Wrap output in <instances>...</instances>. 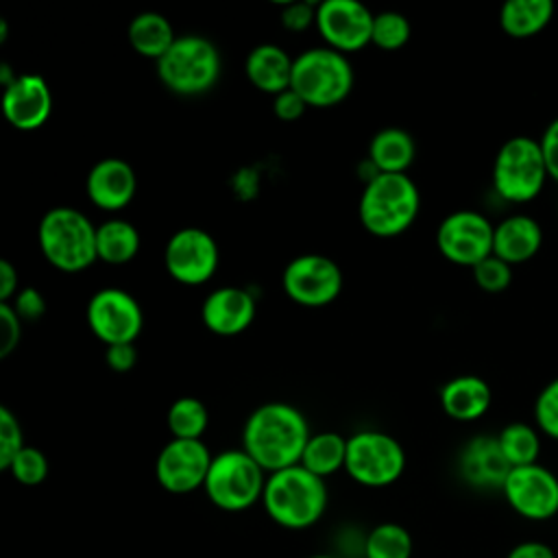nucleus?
Segmentation results:
<instances>
[{
  "mask_svg": "<svg viewBox=\"0 0 558 558\" xmlns=\"http://www.w3.org/2000/svg\"><path fill=\"white\" fill-rule=\"evenodd\" d=\"M310 436L299 408L286 401H268L248 414L242 427V449L266 473H275L301 462Z\"/></svg>",
  "mask_w": 558,
  "mask_h": 558,
  "instance_id": "1",
  "label": "nucleus"
},
{
  "mask_svg": "<svg viewBox=\"0 0 558 558\" xmlns=\"http://www.w3.org/2000/svg\"><path fill=\"white\" fill-rule=\"evenodd\" d=\"M329 493L323 477L301 464L268 473L262 506L270 521L286 530H307L327 510Z\"/></svg>",
  "mask_w": 558,
  "mask_h": 558,
  "instance_id": "2",
  "label": "nucleus"
},
{
  "mask_svg": "<svg viewBox=\"0 0 558 558\" xmlns=\"http://www.w3.org/2000/svg\"><path fill=\"white\" fill-rule=\"evenodd\" d=\"M421 211V192L405 172H381L362 190L357 214L377 238H395L412 227Z\"/></svg>",
  "mask_w": 558,
  "mask_h": 558,
  "instance_id": "3",
  "label": "nucleus"
},
{
  "mask_svg": "<svg viewBox=\"0 0 558 558\" xmlns=\"http://www.w3.org/2000/svg\"><path fill=\"white\" fill-rule=\"evenodd\" d=\"M41 255L63 272L89 268L96 259V225L76 207L59 205L48 209L37 227Z\"/></svg>",
  "mask_w": 558,
  "mask_h": 558,
  "instance_id": "4",
  "label": "nucleus"
},
{
  "mask_svg": "<svg viewBox=\"0 0 558 558\" xmlns=\"http://www.w3.org/2000/svg\"><path fill=\"white\" fill-rule=\"evenodd\" d=\"M353 65L344 52L329 46L307 48L294 57L290 87L307 107L327 109L342 102L353 89Z\"/></svg>",
  "mask_w": 558,
  "mask_h": 558,
  "instance_id": "5",
  "label": "nucleus"
},
{
  "mask_svg": "<svg viewBox=\"0 0 558 558\" xmlns=\"http://www.w3.org/2000/svg\"><path fill=\"white\" fill-rule=\"evenodd\" d=\"M157 76L179 96L205 94L220 76V52L203 35H177L174 44L157 61Z\"/></svg>",
  "mask_w": 558,
  "mask_h": 558,
  "instance_id": "6",
  "label": "nucleus"
},
{
  "mask_svg": "<svg viewBox=\"0 0 558 558\" xmlns=\"http://www.w3.org/2000/svg\"><path fill=\"white\" fill-rule=\"evenodd\" d=\"M549 179L541 142L530 135L506 140L493 161V190L508 203L534 201Z\"/></svg>",
  "mask_w": 558,
  "mask_h": 558,
  "instance_id": "7",
  "label": "nucleus"
},
{
  "mask_svg": "<svg viewBox=\"0 0 558 558\" xmlns=\"http://www.w3.org/2000/svg\"><path fill=\"white\" fill-rule=\"evenodd\" d=\"M266 477L268 473L244 449H227L211 458L203 490L216 508L242 512L262 501Z\"/></svg>",
  "mask_w": 558,
  "mask_h": 558,
  "instance_id": "8",
  "label": "nucleus"
},
{
  "mask_svg": "<svg viewBox=\"0 0 558 558\" xmlns=\"http://www.w3.org/2000/svg\"><path fill=\"white\" fill-rule=\"evenodd\" d=\"M344 471L366 488H384L403 475L405 451L395 436L379 429H362L347 438Z\"/></svg>",
  "mask_w": 558,
  "mask_h": 558,
  "instance_id": "9",
  "label": "nucleus"
},
{
  "mask_svg": "<svg viewBox=\"0 0 558 558\" xmlns=\"http://www.w3.org/2000/svg\"><path fill=\"white\" fill-rule=\"evenodd\" d=\"M281 286L290 301L303 307H323L338 299L342 290V270L327 255L303 253L286 264Z\"/></svg>",
  "mask_w": 558,
  "mask_h": 558,
  "instance_id": "10",
  "label": "nucleus"
},
{
  "mask_svg": "<svg viewBox=\"0 0 558 558\" xmlns=\"http://www.w3.org/2000/svg\"><path fill=\"white\" fill-rule=\"evenodd\" d=\"M495 225L475 209H458L445 216L436 231L440 255L458 266H477L493 255Z\"/></svg>",
  "mask_w": 558,
  "mask_h": 558,
  "instance_id": "11",
  "label": "nucleus"
},
{
  "mask_svg": "<svg viewBox=\"0 0 558 558\" xmlns=\"http://www.w3.org/2000/svg\"><path fill=\"white\" fill-rule=\"evenodd\" d=\"M92 333L109 344L135 342L144 327L140 301L122 288H102L92 294L85 310Z\"/></svg>",
  "mask_w": 558,
  "mask_h": 558,
  "instance_id": "12",
  "label": "nucleus"
},
{
  "mask_svg": "<svg viewBox=\"0 0 558 558\" xmlns=\"http://www.w3.org/2000/svg\"><path fill=\"white\" fill-rule=\"evenodd\" d=\"M168 275L183 286H201L214 277L218 268V244L209 231L201 227H181L163 248Z\"/></svg>",
  "mask_w": 558,
  "mask_h": 558,
  "instance_id": "13",
  "label": "nucleus"
},
{
  "mask_svg": "<svg viewBox=\"0 0 558 558\" xmlns=\"http://www.w3.org/2000/svg\"><path fill=\"white\" fill-rule=\"evenodd\" d=\"M501 493L508 506L527 521H547L558 514V477L538 462L514 466Z\"/></svg>",
  "mask_w": 558,
  "mask_h": 558,
  "instance_id": "14",
  "label": "nucleus"
},
{
  "mask_svg": "<svg viewBox=\"0 0 558 558\" xmlns=\"http://www.w3.org/2000/svg\"><path fill=\"white\" fill-rule=\"evenodd\" d=\"M211 453L203 440H168L155 460V477L159 486L172 495H187L205 486Z\"/></svg>",
  "mask_w": 558,
  "mask_h": 558,
  "instance_id": "15",
  "label": "nucleus"
},
{
  "mask_svg": "<svg viewBox=\"0 0 558 558\" xmlns=\"http://www.w3.org/2000/svg\"><path fill=\"white\" fill-rule=\"evenodd\" d=\"M373 17L357 0H323L316 4V28L325 44L338 52H353L371 44Z\"/></svg>",
  "mask_w": 558,
  "mask_h": 558,
  "instance_id": "16",
  "label": "nucleus"
},
{
  "mask_svg": "<svg viewBox=\"0 0 558 558\" xmlns=\"http://www.w3.org/2000/svg\"><path fill=\"white\" fill-rule=\"evenodd\" d=\"M2 113L17 131L39 129L52 113V92L39 74H17L2 89Z\"/></svg>",
  "mask_w": 558,
  "mask_h": 558,
  "instance_id": "17",
  "label": "nucleus"
},
{
  "mask_svg": "<svg viewBox=\"0 0 558 558\" xmlns=\"http://www.w3.org/2000/svg\"><path fill=\"white\" fill-rule=\"evenodd\" d=\"M255 296L246 288L222 286L207 294L201 305L203 325L216 336H238L255 318Z\"/></svg>",
  "mask_w": 558,
  "mask_h": 558,
  "instance_id": "18",
  "label": "nucleus"
},
{
  "mask_svg": "<svg viewBox=\"0 0 558 558\" xmlns=\"http://www.w3.org/2000/svg\"><path fill=\"white\" fill-rule=\"evenodd\" d=\"M458 471L462 480L473 488L501 490L512 466L506 460L497 436L480 434L462 447L458 458Z\"/></svg>",
  "mask_w": 558,
  "mask_h": 558,
  "instance_id": "19",
  "label": "nucleus"
},
{
  "mask_svg": "<svg viewBox=\"0 0 558 558\" xmlns=\"http://www.w3.org/2000/svg\"><path fill=\"white\" fill-rule=\"evenodd\" d=\"M85 190L96 207L105 211H118L133 201L137 177L129 161L120 157H105L89 168Z\"/></svg>",
  "mask_w": 558,
  "mask_h": 558,
  "instance_id": "20",
  "label": "nucleus"
},
{
  "mask_svg": "<svg viewBox=\"0 0 558 558\" xmlns=\"http://www.w3.org/2000/svg\"><path fill=\"white\" fill-rule=\"evenodd\" d=\"M543 246V229L536 218L527 214H510L495 225L493 255L510 266L532 259Z\"/></svg>",
  "mask_w": 558,
  "mask_h": 558,
  "instance_id": "21",
  "label": "nucleus"
},
{
  "mask_svg": "<svg viewBox=\"0 0 558 558\" xmlns=\"http://www.w3.org/2000/svg\"><path fill=\"white\" fill-rule=\"evenodd\" d=\"M294 59L277 44L255 46L244 61V72L248 81L264 94L277 96L290 89Z\"/></svg>",
  "mask_w": 558,
  "mask_h": 558,
  "instance_id": "22",
  "label": "nucleus"
},
{
  "mask_svg": "<svg viewBox=\"0 0 558 558\" xmlns=\"http://www.w3.org/2000/svg\"><path fill=\"white\" fill-rule=\"evenodd\" d=\"M490 401V386L477 375H458L440 388V405L445 414L460 423H471L484 416Z\"/></svg>",
  "mask_w": 558,
  "mask_h": 558,
  "instance_id": "23",
  "label": "nucleus"
},
{
  "mask_svg": "<svg viewBox=\"0 0 558 558\" xmlns=\"http://www.w3.org/2000/svg\"><path fill=\"white\" fill-rule=\"evenodd\" d=\"M554 11L551 0H506L499 9V26L508 37L527 39L551 22Z\"/></svg>",
  "mask_w": 558,
  "mask_h": 558,
  "instance_id": "24",
  "label": "nucleus"
},
{
  "mask_svg": "<svg viewBox=\"0 0 558 558\" xmlns=\"http://www.w3.org/2000/svg\"><path fill=\"white\" fill-rule=\"evenodd\" d=\"M174 39L177 35L170 20L157 11H142L129 22V44L146 59L159 61Z\"/></svg>",
  "mask_w": 558,
  "mask_h": 558,
  "instance_id": "25",
  "label": "nucleus"
},
{
  "mask_svg": "<svg viewBox=\"0 0 558 558\" xmlns=\"http://www.w3.org/2000/svg\"><path fill=\"white\" fill-rule=\"evenodd\" d=\"M414 137L399 126L377 131L368 144V159L379 168V172H405L414 161Z\"/></svg>",
  "mask_w": 558,
  "mask_h": 558,
  "instance_id": "26",
  "label": "nucleus"
},
{
  "mask_svg": "<svg viewBox=\"0 0 558 558\" xmlns=\"http://www.w3.org/2000/svg\"><path fill=\"white\" fill-rule=\"evenodd\" d=\"M140 251V231L124 218H109L96 227L98 259L120 266L131 262Z\"/></svg>",
  "mask_w": 558,
  "mask_h": 558,
  "instance_id": "27",
  "label": "nucleus"
},
{
  "mask_svg": "<svg viewBox=\"0 0 558 558\" xmlns=\"http://www.w3.org/2000/svg\"><path fill=\"white\" fill-rule=\"evenodd\" d=\"M344 460H347V438L338 432H318L310 436L299 464L325 480L336 471L344 469Z\"/></svg>",
  "mask_w": 558,
  "mask_h": 558,
  "instance_id": "28",
  "label": "nucleus"
},
{
  "mask_svg": "<svg viewBox=\"0 0 558 558\" xmlns=\"http://www.w3.org/2000/svg\"><path fill=\"white\" fill-rule=\"evenodd\" d=\"M497 440L512 469L538 462V453H541L538 427H532L530 423H523V421H514V423H508L497 434Z\"/></svg>",
  "mask_w": 558,
  "mask_h": 558,
  "instance_id": "29",
  "label": "nucleus"
},
{
  "mask_svg": "<svg viewBox=\"0 0 558 558\" xmlns=\"http://www.w3.org/2000/svg\"><path fill=\"white\" fill-rule=\"evenodd\" d=\"M166 425L172 438L201 440L209 425V412L205 403L196 397H179L166 414Z\"/></svg>",
  "mask_w": 558,
  "mask_h": 558,
  "instance_id": "30",
  "label": "nucleus"
},
{
  "mask_svg": "<svg viewBox=\"0 0 558 558\" xmlns=\"http://www.w3.org/2000/svg\"><path fill=\"white\" fill-rule=\"evenodd\" d=\"M412 547L410 532L399 523L386 521L366 534L362 554L364 558H410Z\"/></svg>",
  "mask_w": 558,
  "mask_h": 558,
  "instance_id": "31",
  "label": "nucleus"
},
{
  "mask_svg": "<svg viewBox=\"0 0 558 558\" xmlns=\"http://www.w3.org/2000/svg\"><path fill=\"white\" fill-rule=\"evenodd\" d=\"M410 22L403 13L399 11H381L375 13L373 17V33H371V44L384 50H397L408 44L410 39Z\"/></svg>",
  "mask_w": 558,
  "mask_h": 558,
  "instance_id": "32",
  "label": "nucleus"
},
{
  "mask_svg": "<svg viewBox=\"0 0 558 558\" xmlns=\"http://www.w3.org/2000/svg\"><path fill=\"white\" fill-rule=\"evenodd\" d=\"M7 471L15 482L24 486H37L48 477V458L41 449L24 445Z\"/></svg>",
  "mask_w": 558,
  "mask_h": 558,
  "instance_id": "33",
  "label": "nucleus"
},
{
  "mask_svg": "<svg viewBox=\"0 0 558 558\" xmlns=\"http://www.w3.org/2000/svg\"><path fill=\"white\" fill-rule=\"evenodd\" d=\"M534 421L538 432L558 440V377L543 386L534 401Z\"/></svg>",
  "mask_w": 558,
  "mask_h": 558,
  "instance_id": "34",
  "label": "nucleus"
},
{
  "mask_svg": "<svg viewBox=\"0 0 558 558\" xmlns=\"http://www.w3.org/2000/svg\"><path fill=\"white\" fill-rule=\"evenodd\" d=\"M471 270H473L475 283L484 292H493V294L504 292L512 281V266L508 262H504L501 257H497V255H488L486 259H482Z\"/></svg>",
  "mask_w": 558,
  "mask_h": 558,
  "instance_id": "35",
  "label": "nucleus"
},
{
  "mask_svg": "<svg viewBox=\"0 0 558 558\" xmlns=\"http://www.w3.org/2000/svg\"><path fill=\"white\" fill-rule=\"evenodd\" d=\"M24 436L17 416L9 408H0V469L7 471L13 458L22 451Z\"/></svg>",
  "mask_w": 558,
  "mask_h": 558,
  "instance_id": "36",
  "label": "nucleus"
},
{
  "mask_svg": "<svg viewBox=\"0 0 558 558\" xmlns=\"http://www.w3.org/2000/svg\"><path fill=\"white\" fill-rule=\"evenodd\" d=\"M22 338V318L11 303H0V357L11 355Z\"/></svg>",
  "mask_w": 558,
  "mask_h": 558,
  "instance_id": "37",
  "label": "nucleus"
},
{
  "mask_svg": "<svg viewBox=\"0 0 558 558\" xmlns=\"http://www.w3.org/2000/svg\"><path fill=\"white\" fill-rule=\"evenodd\" d=\"M279 20L286 31L301 33V31L310 28L312 24H316V4L305 2V0L288 2V4H283Z\"/></svg>",
  "mask_w": 558,
  "mask_h": 558,
  "instance_id": "38",
  "label": "nucleus"
},
{
  "mask_svg": "<svg viewBox=\"0 0 558 558\" xmlns=\"http://www.w3.org/2000/svg\"><path fill=\"white\" fill-rule=\"evenodd\" d=\"M11 305L22 320H39L46 314V299L37 288H20Z\"/></svg>",
  "mask_w": 558,
  "mask_h": 558,
  "instance_id": "39",
  "label": "nucleus"
},
{
  "mask_svg": "<svg viewBox=\"0 0 558 558\" xmlns=\"http://www.w3.org/2000/svg\"><path fill=\"white\" fill-rule=\"evenodd\" d=\"M307 109V102L290 87L277 96H272V113L283 122L299 120Z\"/></svg>",
  "mask_w": 558,
  "mask_h": 558,
  "instance_id": "40",
  "label": "nucleus"
},
{
  "mask_svg": "<svg viewBox=\"0 0 558 558\" xmlns=\"http://www.w3.org/2000/svg\"><path fill=\"white\" fill-rule=\"evenodd\" d=\"M105 362L116 373H129L137 364V349L135 342H120L109 344L105 349Z\"/></svg>",
  "mask_w": 558,
  "mask_h": 558,
  "instance_id": "41",
  "label": "nucleus"
},
{
  "mask_svg": "<svg viewBox=\"0 0 558 558\" xmlns=\"http://www.w3.org/2000/svg\"><path fill=\"white\" fill-rule=\"evenodd\" d=\"M541 148H543V157L549 170V179L558 181V118H554L547 129L541 135Z\"/></svg>",
  "mask_w": 558,
  "mask_h": 558,
  "instance_id": "42",
  "label": "nucleus"
},
{
  "mask_svg": "<svg viewBox=\"0 0 558 558\" xmlns=\"http://www.w3.org/2000/svg\"><path fill=\"white\" fill-rule=\"evenodd\" d=\"M17 268L9 259H0V303H11V299L17 294Z\"/></svg>",
  "mask_w": 558,
  "mask_h": 558,
  "instance_id": "43",
  "label": "nucleus"
},
{
  "mask_svg": "<svg viewBox=\"0 0 558 558\" xmlns=\"http://www.w3.org/2000/svg\"><path fill=\"white\" fill-rule=\"evenodd\" d=\"M506 558H556V554L543 541H523V543H517Z\"/></svg>",
  "mask_w": 558,
  "mask_h": 558,
  "instance_id": "44",
  "label": "nucleus"
},
{
  "mask_svg": "<svg viewBox=\"0 0 558 558\" xmlns=\"http://www.w3.org/2000/svg\"><path fill=\"white\" fill-rule=\"evenodd\" d=\"M7 20L4 17H0V41H4L7 39Z\"/></svg>",
  "mask_w": 558,
  "mask_h": 558,
  "instance_id": "45",
  "label": "nucleus"
},
{
  "mask_svg": "<svg viewBox=\"0 0 558 558\" xmlns=\"http://www.w3.org/2000/svg\"><path fill=\"white\" fill-rule=\"evenodd\" d=\"M307 558H338V556H331V554H312Z\"/></svg>",
  "mask_w": 558,
  "mask_h": 558,
  "instance_id": "46",
  "label": "nucleus"
}]
</instances>
